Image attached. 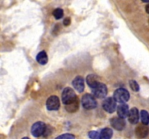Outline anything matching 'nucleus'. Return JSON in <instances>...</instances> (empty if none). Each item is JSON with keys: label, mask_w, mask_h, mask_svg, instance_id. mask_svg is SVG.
I'll return each instance as SVG.
<instances>
[{"label": "nucleus", "mask_w": 149, "mask_h": 139, "mask_svg": "<svg viewBox=\"0 0 149 139\" xmlns=\"http://www.w3.org/2000/svg\"><path fill=\"white\" fill-rule=\"evenodd\" d=\"M55 139H76V138L74 135L70 134V133H65V134L58 136Z\"/></svg>", "instance_id": "20"}, {"label": "nucleus", "mask_w": 149, "mask_h": 139, "mask_svg": "<svg viewBox=\"0 0 149 139\" xmlns=\"http://www.w3.org/2000/svg\"><path fill=\"white\" fill-rule=\"evenodd\" d=\"M130 88H132V90H133L134 91H138L140 90L139 85L134 80H132V81H130Z\"/></svg>", "instance_id": "19"}, {"label": "nucleus", "mask_w": 149, "mask_h": 139, "mask_svg": "<svg viewBox=\"0 0 149 139\" xmlns=\"http://www.w3.org/2000/svg\"><path fill=\"white\" fill-rule=\"evenodd\" d=\"M72 85L74 87V88H75L78 92L79 93L83 92V91H84V82L82 77L81 76L76 77V78L74 79V81H73Z\"/></svg>", "instance_id": "9"}, {"label": "nucleus", "mask_w": 149, "mask_h": 139, "mask_svg": "<svg viewBox=\"0 0 149 139\" xmlns=\"http://www.w3.org/2000/svg\"><path fill=\"white\" fill-rule=\"evenodd\" d=\"M88 135L91 139H100V134L97 131H90Z\"/></svg>", "instance_id": "21"}, {"label": "nucleus", "mask_w": 149, "mask_h": 139, "mask_svg": "<svg viewBox=\"0 0 149 139\" xmlns=\"http://www.w3.org/2000/svg\"><path fill=\"white\" fill-rule=\"evenodd\" d=\"M103 108L105 111L109 113L114 112L116 108V101L112 97L106 98L103 101Z\"/></svg>", "instance_id": "6"}, {"label": "nucleus", "mask_w": 149, "mask_h": 139, "mask_svg": "<svg viewBox=\"0 0 149 139\" xmlns=\"http://www.w3.org/2000/svg\"><path fill=\"white\" fill-rule=\"evenodd\" d=\"M46 125L43 122H36V123L32 125L31 127V133L34 137H39L42 136L46 131Z\"/></svg>", "instance_id": "4"}, {"label": "nucleus", "mask_w": 149, "mask_h": 139, "mask_svg": "<svg viewBox=\"0 0 149 139\" xmlns=\"http://www.w3.org/2000/svg\"><path fill=\"white\" fill-rule=\"evenodd\" d=\"M130 110H129V107H128L127 104H126L125 103L124 104H121L117 108V114L119 115V117L121 118H126L128 117V114H129Z\"/></svg>", "instance_id": "12"}, {"label": "nucleus", "mask_w": 149, "mask_h": 139, "mask_svg": "<svg viewBox=\"0 0 149 139\" xmlns=\"http://www.w3.org/2000/svg\"><path fill=\"white\" fill-rule=\"evenodd\" d=\"M111 125L114 129L117 130H122L125 127L126 123L125 120L121 117H113L111 120Z\"/></svg>", "instance_id": "8"}, {"label": "nucleus", "mask_w": 149, "mask_h": 139, "mask_svg": "<svg viewBox=\"0 0 149 139\" xmlns=\"http://www.w3.org/2000/svg\"><path fill=\"white\" fill-rule=\"evenodd\" d=\"M130 93L128 92L127 90L125 88H118L114 91V94H113V98L115 101L121 104L127 102L130 99Z\"/></svg>", "instance_id": "2"}, {"label": "nucleus", "mask_w": 149, "mask_h": 139, "mask_svg": "<svg viewBox=\"0 0 149 139\" xmlns=\"http://www.w3.org/2000/svg\"><path fill=\"white\" fill-rule=\"evenodd\" d=\"M47 108L50 111H55L58 110L60 107V101L59 98L56 96H52L47 99L46 103Z\"/></svg>", "instance_id": "7"}, {"label": "nucleus", "mask_w": 149, "mask_h": 139, "mask_svg": "<svg viewBox=\"0 0 149 139\" xmlns=\"http://www.w3.org/2000/svg\"><path fill=\"white\" fill-rule=\"evenodd\" d=\"M86 81H87V84H88L89 86L91 87L92 88H95V87L100 83L98 77L96 75H94V74H90V75H89L87 77Z\"/></svg>", "instance_id": "13"}, {"label": "nucleus", "mask_w": 149, "mask_h": 139, "mask_svg": "<svg viewBox=\"0 0 149 139\" xmlns=\"http://www.w3.org/2000/svg\"><path fill=\"white\" fill-rule=\"evenodd\" d=\"M70 23H71V20H70L69 17H66V18L64 19V20H63L64 25H65V26L68 25H70Z\"/></svg>", "instance_id": "22"}, {"label": "nucleus", "mask_w": 149, "mask_h": 139, "mask_svg": "<svg viewBox=\"0 0 149 139\" xmlns=\"http://www.w3.org/2000/svg\"><path fill=\"white\" fill-rule=\"evenodd\" d=\"M128 120L131 124H137L139 121V112L138 109L134 107L130 110L128 114Z\"/></svg>", "instance_id": "10"}, {"label": "nucleus", "mask_w": 149, "mask_h": 139, "mask_svg": "<svg viewBox=\"0 0 149 139\" xmlns=\"http://www.w3.org/2000/svg\"><path fill=\"white\" fill-rule=\"evenodd\" d=\"M81 104L85 109H93L97 107V101L91 94H84L81 98Z\"/></svg>", "instance_id": "3"}, {"label": "nucleus", "mask_w": 149, "mask_h": 139, "mask_svg": "<svg viewBox=\"0 0 149 139\" xmlns=\"http://www.w3.org/2000/svg\"><path fill=\"white\" fill-rule=\"evenodd\" d=\"M146 11L147 12V13H148L149 14V4H147V6L146 7Z\"/></svg>", "instance_id": "23"}, {"label": "nucleus", "mask_w": 149, "mask_h": 139, "mask_svg": "<svg viewBox=\"0 0 149 139\" xmlns=\"http://www.w3.org/2000/svg\"><path fill=\"white\" fill-rule=\"evenodd\" d=\"M22 139H29V138H27V137H24V138H23Z\"/></svg>", "instance_id": "24"}, {"label": "nucleus", "mask_w": 149, "mask_h": 139, "mask_svg": "<svg viewBox=\"0 0 149 139\" xmlns=\"http://www.w3.org/2000/svg\"><path fill=\"white\" fill-rule=\"evenodd\" d=\"M149 133V129L146 125H139L136 127L135 134L136 136L140 139L144 138L146 137Z\"/></svg>", "instance_id": "11"}, {"label": "nucleus", "mask_w": 149, "mask_h": 139, "mask_svg": "<svg viewBox=\"0 0 149 139\" xmlns=\"http://www.w3.org/2000/svg\"><path fill=\"white\" fill-rule=\"evenodd\" d=\"M113 135V130L111 128H104L100 134V139H111Z\"/></svg>", "instance_id": "15"}, {"label": "nucleus", "mask_w": 149, "mask_h": 139, "mask_svg": "<svg viewBox=\"0 0 149 139\" xmlns=\"http://www.w3.org/2000/svg\"><path fill=\"white\" fill-rule=\"evenodd\" d=\"M77 100V95L71 88L67 87L64 88L62 93V101L64 104L67 105Z\"/></svg>", "instance_id": "1"}, {"label": "nucleus", "mask_w": 149, "mask_h": 139, "mask_svg": "<svg viewBox=\"0 0 149 139\" xmlns=\"http://www.w3.org/2000/svg\"><path fill=\"white\" fill-rule=\"evenodd\" d=\"M79 109V101L78 100H76L74 102L71 103L69 104L65 105V109L68 112H75Z\"/></svg>", "instance_id": "16"}, {"label": "nucleus", "mask_w": 149, "mask_h": 139, "mask_svg": "<svg viewBox=\"0 0 149 139\" xmlns=\"http://www.w3.org/2000/svg\"><path fill=\"white\" fill-rule=\"evenodd\" d=\"M53 15L55 17V19L58 20V19H61V17L63 15V11L62 9L58 8L55 9L53 11Z\"/></svg>", "instance_id": "18"}, {"label": "nucleus", "mask_w": 149, "mask_h": 139, "mask_svg": "<svg viewBox=\"0 0 149 139\" xmlns=\"http://www.w3.org/2000/svg\"><path fill=\"white\" fill-rule=\"evenodd\" d=\"M107 87L105 84L99 83L95 88H93V96L98 98H103L106 97L107 95Z\"/></svg>", "instance_id": "5"}, {"label": "nucleus", "mask_w": 149, "mask_h": 139, "mask_svg": "<svg viewBox=\"0 0 149 139\" xmlns=\"http://www.w3.org/2000/svg\"><path fill=\"white\" fill-rule=\"evenodd\" d=\"M36 60L40 65H45L48 60L47 54L46 52L45 51H42V52H39L37 56H36Z\"/></svg>", "instance_id": "14"}, {"label": "nucleus", "mask_w": 149, "mask_h": 139, "mask_svg": "<svg viewBox=\"0 0 149 139\" xmlns=\"http://www.w3.org/2000/svg\"><path fill=\"white\" fill-rule=\"evenodd\" d=\"M141 117L142 122L144 125H147L149 124V114L146 110H142L141 112Z\"/></svg>", "instance_id": "17"}]
</instances>
